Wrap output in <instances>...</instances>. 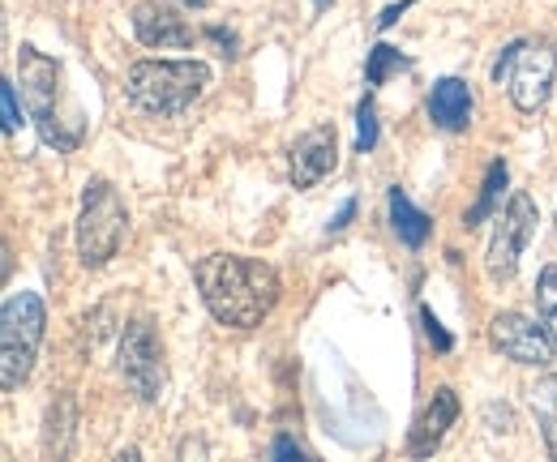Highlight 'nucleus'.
Returning a JSON list of instances; mask_svg holds the SVG:
<instances>
[{"instance_id": "nucleus-12", "label": "nucleus", "mask_w": 557, "mask_h": 462, "mask_svg": "<svg viewBox=\"0 0 557 462\" xmlns=\"http://www.w3.org/2000/svg\"><path fill=\"white\" fill-rule=\"evenodd\" d=\"M134 30L146 48H194V30L185 26V17H176L154 0H141L134 9Z\"/></svg>"}, {"instance_id": "nucleus-9", "label": "nucleus", "mask_w": 557, "mask_h": 462, "mask_svg": "<svg viewBox=\"0 0 557 462\" xmlns=\"http://www.w3.org/2000/svg\"><path fill=\"white\" fill-rule=\"evenodd\" d=\"M488 338L506 360L528 364V369H549L557 355L554 334L536 326L532 317H523V313H497L493 326H488Z\"/></svg>"}, {"instance_id": "nucleus-15", "label": "nucleus", "mask_w": 557, "mask_h": 462, "mask_svg": "<svg viewBox=\"0 0 557 462\" xmlns=\"http://www.w3.org/2000/svg\"><path fill=\"white\" fill-rule=\"evenodd\" d=\"M528 407H532V415H536V428H541L549 454L557 459V373L545 377V382H536V386L528 390Z\"/></svg>"}, {"instance_id": "nucleus-26", "label": "nucleus", "mask_w": 557, "mask_h": 462, "mask_svg": "<svg viewBox=\"0 0 557 462\" xmlns=\"http://www.w3.org/2000/svg\"><path fill=\"white\" fill-rule=\"evenodd\" d=\"M313 4H318V9H326V4H331V0H313Z\"/></svg>"}, {"instance_id": "nucleus-18", "label": "nucleus", "mask_w": 557, "mask_h": 462, "mask_svg": "<svg viewBox=\"0 0 557 462\" xmlns=\"http://www.w3.org/2000/svg\"><path fill=\"white\" fill-rule=\"evenodd\" d=\"M399 68H408V57H399V48H386V43H377L373 52H369V65H364V82L369 86H382L391 73H399Z\"/></svg>"}, {"instance_id": "nucleus-11", "label": "nucleus", "mask_w": 557, "mask_h": 462, "mask_svg": "<svg viewBox=\"0 0 557 462\" xmlns=\"http://www.w3.org/2000/svg\"><path fill=\"white\" fill-rule=\"evenodd\" d=\"M455 420H459V398H455V390H450V386L433 390L424 415H420L412 437H408V454H412V459H429V454L442 446V437H446V428H450Z\"/></svg>"}, {"instance_id": "nucleus-13", "label": "nucleus", "mask_w": 557, "mask_h": 462, "mask_svg": "<svg viewBox=\"0 0 557 462\" xmlns=\"http://www.w3.org/2000/svg\"><path fill=\"white\" fill-rule=\"evenodd\" d=\"M429 121L442 133H463L472 125V86L463 77H442L429 90Z\"/></svg>"}, {"instance_id": "nucleus-20", "label": "nucleus", "mask_w": 557, "mask_h": 462, "mask_svg": "<svg viewBox=\"0 0 557 462\" xmlns=\"http://www.w3.org/2000/svg\"><path fill=\"white\" fill-rule=\"evenodd\" d=\"M0 125H4V137H13L17 125H22V108H17V86L13 82L0 86Z\"/></svg>"}, {"instance_id": "nucleus-3", "label": "nucleus", "mask_w": 557, "mask_h": 462, "mask_svg": "<svg viewBox=\"0 0 557 462\" xmlns=\"http://www.w3.org/2000/svg\"><path fill=\"white\" fill-rule=\"evenodd\" d=\"M44 300L35 291H17L4 300V313H0V386L4 395H13L30 369H35V355H39V342H44Z\"/></svg>"}, {"instance_id": "nucleus-14", "label": "nucleus", "mask_w": 557, "mask_h": 462, "mask_svg": "<svg viewBox=\"0 0 557 462\" xmlns=\"http://www.w3.org/2000/svg\"><path fill=\"white\" fill-rule=\"evenodd\" d=\"M386 201H391V227H395V236H399L408 249H420V245L429 240L433 218H429L424 210H417V205L408 201V193H404V189H391V193H386Z\"/></svg>"}, {"instance_id": "nucleus-24", "label": "nucleus", "mask_w": 557, "mask_h": 462, "mask_svg": "<svg viewBox=\"0 0 557 462\" xmlns=\"http://www.w3.org/2000/svg\"><path fill=\"white\" fill-rule=\"evenodd\" d=\"M351 214H356V198L344 201V210L335 214V223H331V232H344V227H348V223H351Z\"/></svg>"}, {"instance_id": "nucleus-8", "label": "nucleus", "mask_w": 557, "mask_h": 462, "mask_svg": "<svg viewBox=\"0 0 557 462\" xmlns=\"http://www.w3.org/2000/svg\"><path fill=\"white\" fill-rule=\"evenodd\" d=\"M121 377L141 402H159L168 390V369H163V347L154 338L150 322H129L121 334Z\"/></svg>"}, {"instance_id": "nucleus-25", "label": "nucleus", "mask_w": 557, "mask_h": 462, "mask_svg": "<svg viewBox=\"0 0 557 462\" xmlns=\"http://www.w3.org/2000/svg\"><path fill=\"white\" fill-rule=\"evenodd\" d=\"M185 4H198V9H202V4H207V0H185Z\"/></svg>"}, {"instance_id": "nucleus-1", "label": "nucleus", "mask_w": 557, "mask_h": 462, "mask_svg": "<svg viewBox=\"0 0 557 462\" xmlns=\"http://www.w3.org/2000/svg\"><path fill=\"white\" fill-rule=\"evenodd\" d=\"M202 304L219 326L232 330H253L271 317L278 304V274L271 262L258 258H236V253H210L194 265Z\"/></svg>"}, {"instance_id": "nucleus-23", "label": "nucleus", "mask_w": 557, "mask_h": 462, "mask_svg": "<svg viewBox=\"0 0 557 462\" xmlns=\"http://www.w3.org/2000/svg\"><path fill=\"white\" fill-rule=\"evenodd\" d=\"M300 454H305V450H300L292 437H278L275 446H271V459H300Z\"/></svg>"}, {"instance_id": "nucleus-19", "label": "nucleus", "mask_w": 557, "mask_h": 462, "mask_svg": "<svg viewBox=\"0 0 557 462\" xmlns=\"http://www.w3.org/2000/svg\"><path fill=\"white\" fill-rule=\"evenodd\" d=\"M373 146H377V108H373V99L364 95V103L356 108V150L369 154Z\"/></svg>"}, {"instance_id": "nucleus-21", "label": "nucleus", "mask_w": 557, "mask_h": 462, "mask_svg": "<svg viewBox=\"0 0 557 462\" xmlns=\"http://www.w3.org/2000/svg\"><path fill=\"white\" fill-rule=\"evenodd\" d=\"M420 322H424V334H429V342H433L437 351H450V347H455V342H450V334L437 326V317H433L429 309H420Z\"/></svg>"}, {"instance_id": "nucleus-5", "label": "nucleus", "mask_w": 557, "mask_h": 462, "mask_svg": "<svg viewBox=\"0 0 557 462\" xmlns=\"http://www.w3.org/2000/svg\"><path fill=\"white\" fill-rule=\"evenodd\" d=\"M554 77H557V52H549L545 43H510L497 65H493V82L510 90L515 108L519 112H541L549 103V90H554Z\"/></svg>"}, {"instance_id": "nucleus-17", "label": "nucleus", "mask_w": 557, "mask_h": 462, "mask_svg": "<svg viewBox=\"0 0 557 462\" xmlns=\"http://www.w3.org/2000/svg\"><path fill=\"white\" fill-rule=\"evenodd\" d=\"M536 313H541V326L557 338V265L541 270V283H536Z\"/></svg>"}, {"instance_id": "nucleus-2", "label": "nucleus", "mask_w": 557, "mask_h": 462, "mask_svg": "<svg viewBox=\"0 0 557 462\" xmlns=\"http://www.w3.org/2000/svg\"><path fill=\"white\" fill-rule=\"evenodd\" d=\"M210 86V65L202 61H138L125 77L129 99L150 116L189 112Z\"/></svg>"}, {"instance_id": "nucleus-6", "label": "nucleus", "mask_w": 557, "mask_h": 462, "mask_svg": "<svg viewBox=\"0 0 557 462\" xmlns=\"http://www.w3.org/2000/svg\"><path fill=\"white\" fill-rule=\"evenodd\" d=\"M125 201L108 180H90L82 198V218H77V253L86 265H103L116 258L125 240Z\"/></svg>"}, {"instance_id": "nucleus-22", "label": "nucleus", "mask_w": 557, "mask_h": 462, "mask_svg": "<svg viewBox=\"0 0 557 462\" xmlns=\"http://www.w3.org/2000/svg\"><path fill=\"white\" fill-rule=\"evenodd\" d=\"M408 9H412V0H399V4H391V9L377 17V30H391V26L399 22V13H408Z\"/></svg>"}, {"instance_id": "nucleus-4", "label": "nucleus", "mask_w": 557, "mask_h": 462, "mask_svg": "<svg viewBox=\"0 0 557 462\" xmlns=\"http://www.w3.org/2000/svg\"><path fill=\"white\" fill-rule=\"evenodd\" d=\"M17 77H22V95H26V108H30L35 125H39V137L57 150H73L82 141V133L65 129V121H61V68H57V61H48L39 48L22 43Z\"/></svg>"}, {"instance_id": "nucleus-7", "label": "nucleus", "mask_w": 557, "mask_h": 462, "mask_svg": "<svg viewBox=\"0 0 557 462\" xmlns=\"http://www.w3.org/2000/svg\"><path fill=\"white\" fill-rule=\"evenodd\" d=\"M532 236H536V201L528 193H515L506 201V210L497 214V227H493V240H488L485 270L493 283H510L515 278L519 258H523Z\"/></svg>"}, {"instance_id": "nucleus-16", "label": "nucleus", "mask_w": 557, "mask_h": 462, "mask_svg": "<svg viewBox=\"0 0 557 462\" xmlns=\"http://www.w3.org/2000/svg\"><path fill=\"white\" fill-rule=\"evenodd\" d=\"M502 189H506V163L497 159V163L488 167V176H485V185H481V198H476V205L463 214L468 232H472V227H481L488 214H493V205H497V198H502Z\"/></svg>"}, {"instance_id": "nucleus-10", "label": "nucleus", "mask_w": 557, "mask_h": 462, "mask_svg": "<svg viewBox=\"0 0 557 462\" xmlns=\"http://www.w3.org/2000/svg\"><path fill=\"white\" fill-rule=\"evenodd\" d=\"M287 163H292V185L296 189H313L318 180H326L335 172V163H339V133H335V125H318L305 137H296Z\"/></svg>"}]
</instances>
